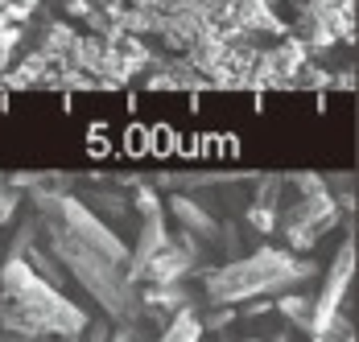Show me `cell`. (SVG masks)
<instances>
[{
  "label": "cell",
  "mask_w": 359,
  "mask_h": 342,
  "mask_svg": "<svg viewBox=\"0 0 359 342\" xmlns=\"http://www.w3.org/2000/svg\"><path fill=\"white\" fill-rule=\"evenodd\" d=\"M87 309L25 264V256H8L0 264V326L17 338H79L87 330Z\"/></svg>",
  "instance_id": "6da1fadb"
},
{
  "label": "cell",
  "mask_w": 359,
  "mask_h": 342,
  "mask_svg": "<svg viewBox=\"0 0 359 342\" xmlns=\"http://www.w3.org/2000/svg\"><path fill=\"white\" fill-rule=\"evenodd\" d=\"M310 276H314L310 260H293L289 252L260 247V252H252L244 260H231V264H223V268H215V273L207 276V301L236 309L240 301L293 289V285H302Z\"/></svg>",
  "instance_id": "7a4b0ae2"
},
{
  "label": "cell",
  "mask_w": 359,
  "mask_h": 342,
  "mask_svg": "<svg viewBox=\"0 0 359 342\" xmlns=\"http://www.w3.org/2000/svg\"><path fill=\"white\" fill-rule=\"evenodd\" d=\"M50 256L62 264V273L71 276V280L83 285V293L95 306H104V313H108L111 322H128L137 313V289H133V280L124 276L120 264H111L100 252L67 240L58 231H50Z\"/></svg>",
  "instance_id": "3957f363"
},
{
  "label": "cell",
  "mask_w": 359,
  "mask_h": 342,
  "mask_svg": "<svg viewBox=\"0 0 359 342\" xmlns=\"http://www.w3.org/2000/svg\"><path fill=\"white\" fill-rule=\"evenodd\" d=\"M34 206H37V214H41V223H46V231H58V235H67V240L91 247V252H100L104 260L120 264V268L128 264L124 240H116V231H111L83 198H74L67 190H37Z\"/></svg>",
  "instance_id": "277c9868"
},
{
  "label": "cell",
  "mask_w": 359,
  "mask_h": 342,
  "mask_svg": "<svg viewBox=\"0 0 359 342\" xmlns=\"http://www.w3.org/2000/svg\"><path fill=\"white\" fill-rule=\"evenodd\" d=\"M351 280H355V243L347 240L343 247H339V256L330 260V268H326L323 293H318L314 306H310V334H314L318 342L334 330V317H339V306H343Z\"/></svg>",
  "instance_id": "5b68a950"
},
{
  "label": "cell",
  "mask_w": 359,
  "mask_h": 342,
  "mask_svg": "<svg viewBox=\"0 0 359 342\" xmlns=\"http://www.w3.org/2000/svg\"><path fill=\"white\" fill-rule=\"evenodd\" d=\"M165 247H170V235H165V214H161V206L141 210V235H137V252H128L124 276L137 285L144 276V264H149L157 252H165Z\"/></svg>",
  "instance_id": "8992f818"
},
{
  "label": "cell",
  "mask_w": 359,
  "mask_h": 342,
  "mask_svg": "<svg viewBox=\"0 0 359 342\" xmlns=\"http://www.w3.org/2000/svg\"><path fill=\"white\" fill-rule=\"evenodd\" d=\"M170 210L178 214V219L186 223V227H190V231H198V235H207V240H215V235H219V223H215V219H211V214H207V210H203L198 203H194V198H186V194H174V198H170Z\"/></svg>",
  "instance_id": "52a82bcc"
},
{
  "label": "cell",
  "mask_w": 359,
  "mask_h": 342,
  "mask_svg": "<svg viewBox=\"0 0 359 342\" xmlns=\"http://www.w3.org/2000/svg\"><path fill=\"white\" fill-rule=\"evenodd\" d=\"M182 273H186V256H182V252H174V247L157 252V256L144 264V276H153L157 285H174Z\"/></svg>",
  "instance_id": "ba28073f"
},
{
  "label": "cell",
  "mask_w": 359,
  "mask_h": 342,
  "mask_svg": "<svg viewBox=\"0 0 359 342\" xmlns=\"http://www.w3.org/2000/svg\"><path fill=\"white\" fill-rule=\"evenodd\" d=\"M198 338H203V322L194 317V309H178L174 322L161 334V342H198Z\"/></svg>",
  "instance_id": "9c48e42d"
},
{
  "label": "cell",
  "mask_w": 359,
  "mask_h": 342,
  "mask_svg": "<svg viewBox=\"0 0 359 342\" xmlns=\"http://www.w3.org/2000/svg\"><path fill=\"white\" fill-rule=\"evenodd\" d=\"M310 306H314V301H310V297H297V293H289V297H281V313H285L289 322H297V326H306V330H310Z\"/></svg>",
  "instance_id": "30bf717a"
},
{
  "label": "cell",
  "mask_w": 359,
  "mask_h": 342,
  "mask_svg": "<svg viewBox=\"0 0 359 342\" xmlns=\"http://www.w3.org/2000/svg\"><path fill=\"white\" fill-rule=\"evenodd\" d=\"M149 306L186 309V297H182V289H170V285H161V289H153V293H149Z\"/></svg>",
  "instance_id": "8fae6325"
},
{
  "label": "cell",
  "mask_w": 359,
  "mask_h": 342,
  "mask_svg": "<svg viewBox=\"0 0 359 342\" xmlns=\"http://www.w3.org/2000/svg\"><path fill=\"white\" fill-rule=\"evenodd\" d=\"M248 219L256 223V227H260V231H273V210H269V206H252Z\"/></svg>",
  "instance_id": "7c38bea8"
},
{
  "label": "cell",
  "mask_w": 359,
  "mask_h": 342,
  "mask_svg": "<svg viewBox=\"0 0 359 342\" xmlns=\"http://www.w3.org/2000/svg\"><path fill=\"white\" fill-rule=\"evenodd\" d=\"M108 342H133V330L120 326V330H108Z\"/></svg>",
  "instance_id": "4fadbf2b"
},
{
  "label": "cell",
  "mask_w": 359,
  "mask_h": 342,
  "mask_svg": "<svg viewBox=\"0 0 359 342\" xmlns=\"http://www.w3.org/2000/svg\"><path fill=\"white\" fill-rule=\"evenodd\" d=\"M0 342H34V338H17V334H8V338H0Z\"/></svg>",
  "instance_id": "5bb4252c"
},
{
  "label": "cell",
  "mask_w": 359,
  "mask_h": 342,
  "mask_svg": "<svg viewBox=\"0 0 359 342\" xmlns=\"http://www.w3.org/2000/svg\"><path fill=\"white\" fill-rule=\"evenodd\" d=\"M244 342H260V338H244Z\"/></svg>",
  "instance_id": "9a60e30c"
}]
</instances>
